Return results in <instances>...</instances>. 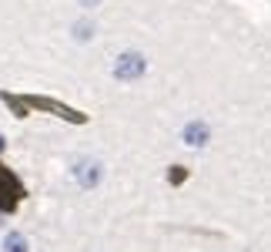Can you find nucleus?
Wrapping results in <instances>:
<instances>
[{
	"instance_id": "3",
	"label": "nucleus",
	"mask_w": 271,
	"mask_h": 252,
	"mask_svg": "<svg viewBox=\"0 0 271 252\" xmlns=\"http://www.w3.org/2000/svg\"><path fill=\"white\" fill-rule=\"evenodd\" d=\"M31 105H34V108H44V111H54V114H61V118H71V121H77V124L84 121V114H80V111L57 105V101H50V98H31Z\"/></svg>"
},
{
	"instance_id": "8",
	"label": "nucleus",
	"mask_w": 271,
	"mask_h": 252,
	"mask_svg": "<svg viewBox=\"0 0 271 252\" xmlns=\"http://www.w3.org/2000/svg\"><path fill=\"white\" fill-rule=\"evenodd\" d=\"M80 4H84V7H97V4H101V0H80Z\"/></svg>"
},
{
	"instance_id": "7",
	"label": "nucleus",
	"mask_w": 271,
	"mask_h": 252,
	"mask_svg": "<svg viewBox=\"0 0 271 252\" xmlns=\"http://www.w3.org/2000/svg\"><path fill=\"white\" fill-rule=\"evenodd\" d=\"M168 179L174 182V185H181V182L188 179V171H184V168H171V175H168Z\"/></svg>"
},
{
	"instance_id": "2",
	"label": "nucleus",
	"mask_w": 271,
	"mask_h": 252,
	"mask_svg": "<svg viewBox=\"0 0 271 252\" xmlns=\"http://www.w3.org/2000/svg\"><path fill=\"white\" fill-rule=\"evenodd\" d=\"M144 67H147V61H144L141 54H124V57H117L114 74H117V78H124V81H131V78H141Z\"/></svg>"
},
{
	"instance_id": "4",
	"label": "nucleus",
	"mask_w": 271,
	"mask_h": 252,
	"mask_svg": "<svg viewBox=\"0 0 271 252\" xmlns=\"http://www.w3.org/2000/svg\"><path fill=\"white\" fill-rule=\"evenodd\" d=\"M77 179H80V185H84V188L97 185V182H101V165H97V162H84L77 168Z\"/></svg>"
},
{
	"instance_id": "6",
	"label": "nucleus",
	"mask_w": 271,
	"mask_h": 252,
	"mask_svg": "<svg viewBox=\"0 0 271 252\" xmlns=\"http://www.w3.org/2000/svg\"><path fill=\"white\" fill-rule=\"evenodd\" d=\"M4 245H7V252H27V239L20 236V232H10Z\"/></svg>"
},
{
	"instance_id": "1",
	"label": "nucleus",
	"mask_w": 271,
	"mask_h": 252,
	"mask_svg": "<svg viewBox=\"0 0 271 252\" xmlns=\"http://www.w3.org/2000/svg\"><path fill=\"white\" fill-rule=\"evenodd\" d=\"M17 198H20V185L14 182V175L7 168H0V209L10 212L17 205Z\"/></svg>"
},
{
	"instance_id": "5",
	"label": "nucleus",
	"mask_w": 271,
	"mask_h": 252,
	"mask_svg": "<svg viewBox=\"0 0 271 252\" xmlns=\"http://www.w3.org/2000/svg\"><path fill=\"white\" fill-rule=\"evenodd\" d=\"M184 138H188V145H204V141H207V124H198V121H194L191 128L184 131Z\"/></svg>"
}]
</instances>
